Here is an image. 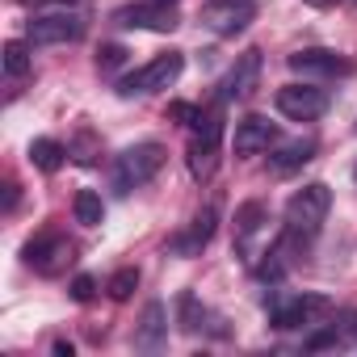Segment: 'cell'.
I'll return each mask as SVG.
<instances>
[{
	"label": "cell",
	"instance_id": "6da1fadb",
	"mask_svg": "<svg viewBox=\"0 0 357 357\" xmlns=\"http://www.w3.org/2000/svg\"><path fill=\"white\" fill-rule=\"evenodd\" d=\"M328 206H332V190L324 181H311V185L294 190L290 202H286V236L294 244H311L319 236L324 219H328Z\"/></svg>",
	"mask_w": 357,
	"mask_h": 357
},
{
	"label": "cell",
	"instance_id": "7a4b0ae2",
	"mask_svg": "<svg viewBox=\"0 0 357 357\" xmlns=\"http://www.w3.org/2000/svg\"><path fill=\"white\" fill-rule=\"evenodd\" d=\"M160 168H164V147L160 143H135L114 160V190L130 194V190L147 185Z\"/></svg>",
	"mask_w": 357,
	"mask_h": 357
},
{
	"label": "cell",
	"instance_id": "3957f363",
	"mask_svg": "<svg viewBox=\"0 0 357 357\" xmlns=\"http://www.w3.org/2000/svg\"><path fill=\"white\" fill-rule=\"evenodd\" d=\"M181 72H185V55L181 51H164L151 63H143L139 72L122 76L118 80V93L122 97H147V93H160V89L176 84V76H181Z\"/></svg>",
	"mask_w": 357,
	"mask_h": 357
},
{
	"label": "cell",
	"instance_id": "277c9868",
	"mask_svg": "<svg viewBox=\"0 0 357 357\" xmlns=\"http://www.w3.org/2000/svg\"><path fill=\"white\" fill-rule=\"evenodd\" d=\"M332 311L328 294H282L269 303V324L273 328H311Z\"/></svg>",
	"mask_w": 357,
	"mask_h": 357
},
{
	"label": "cell",
	"instance_id": "5b68a950",
	"mask_svg": "<svg viewBox=\"0 0 357 357\" xmlns=\"http://www.w3.org/2000/svg\"><path fill=\"white\" fill-rule=\"evenodd\" d=\"M72 261H76V248H72V240L59 236V231H43V236H34V240L26 244V265H30L34 273H43V278H59Z\"/></svg>",
	"mask_w": 357,
	"mask_h": 357
},
{
	"label": "cell",
	"instance_id": "8992f818",
	"mask_svg": "<svg viewBox=\"0 0 357 357\" xmlns=\"http://www.w3.org/2000/svg\"><path fill=\"white\" fill-rule=\"evenodd\" d=\"M257 22V0H206L202 5V26L219 38H236Z\"/></svg>",
	"mask_w": 357,
	"mask_h": 357
},
{
	"label": "cell",
	"instance_id": "52a82bcc",
	"mask_svg": "<svg viewBox=\"0 0 357 357\" xmlns=\"http://www.w3.org/2000/svg\"><path fill=\"white\" fill-rule=\"evenodd\" d=\"M273 101H278V114L290 122H315L328 109V93L319 84H282Z\"/></svg>",
	"mask_w": 357,
	"mask_h": 357
},
{
	"label": "cell",
	"instance_id": "ba28073f",
	"mask_svg": "<svg viewBox=\"0 0 357 357\" xmlns=\"http://www.w3.org/2000/svg\"><path fill=\"white\" fill-rule=\"evenodd\" d=\"M114 26L122 30H155V34H168L176 30V9L172 5H155V0H143V5H122L114 13Z\"/></svg>",
	"mask_w": 357,
	"mask_h": 357
},
{
	"label": "cell",
	"instance_id": "9c48e42d",
	"mask_svg": "<svg viewBox=\"0 0 357 357\" xmlns=\"http://www.w3.org/2000/svg\"><path fill=\"white\" fill-rule=\"evenodd\" d=\"M26 34L34 47H63V43H76L84 34V22L76 13H47V17H34L26 26Z\"/></svg>",
	"mask_w": 357,
	"mask_h": 357
},
{
	"label": "cell",
	"instance_id": "30bf717a",
	"mask_svg": "<svg viewBox=\"0 0 357 357\" xmlns=\"http://www.w3.org/2000/svg\"><path fill=\"white\" fill-rule=\"evenodd\" d=\"M286 63H290V72H298V76H319V80H332V76H349V72H353V63H349L344 55L324 51V47L294 51Z\"/></svg>",
	"mask_w": 357,
	"mask_h": 357
},
{
	"label": "cell",
	"instance_id": "8fae6325",
	"mask_svg": "<svg viewBox=\"0 0 357 357\" xmlns=\"http://www.w3.org/2000/svg\"><path fill=\"white\" fill-rule=\"evenodd\" d=\"M278 143V122L261 118V114H248L236 122V155H261Z\"/></svg>",
	"mask_w": 357,
	"mask_h": 357
},
{
	"label": "cell",
	"instance_id": "7c38bea8",
	"mask_svg": "<svg viewBox=\"0 0 357 357\" xmlns=\"http://www.w3.org/2000/svg\"><path fill=\"white\" fill-rule=\"evenodd\" d=\"M257 84H261V51H244V55L236 59V68L227 72L219 97H223V101H244V97L257 93Z\"/></svg>",
	"mask_w": 357,
	"mask_h": 357
},
{
	"label": "cell",
	"instance_id": "4fadbf2b",
	"mask_svg": "<svg viewBox=\"0 0 357 357\" xmlns=\"http://www.w3.org/2000/svg\"><path fill=\"white\" fill-rule=\"evenodd\" d=\"M215 227H219V206H206L181 236H172L168 248H172L176 257H202V248L215 240Z\"/></svg>",
	"mask_w": 357,
	"mask_h": 357
},
{
	"label": "cell",
	"instance_id": "5bb4252c",
	"mask_svg": "<svg viewBox=\"0 0 357 357\" xmlns=\"http://www.w3.org/2000/svg\"><path fill=\"white\" fill-rule=\"evenodd\" d=\"M164 340H168V311H164V303H147L139 332H135V344L143 353H155V349H164Z\"/></svg>",
	"mask_w": 357,
	"mask_h": 357
},
{
	"label": "cell",
	"instance_id": "9a60e30c",
	"mask_svg": "<svg viewBox=\"0 0 357 357\" xmlns=\"http://www.w3.org/2000/svg\"><path fill=\"white\" fill-rule=\"evenodd\" d=\"M261 223H265V206L261 202H244L240 211H236V252L248 261V252H252V236L261 231Z\"/></svg>",
	"mask_w": 357,
	"mask_h": 357
},
{
	"label": "cell",
	"instance_id": "2e32d148",
	"mask_svg": "<svg viewBox=\"0 0 357 357\" xmlns=\"http://www.w3.org/2000/svg\"><path fill=\"white\" fill-rule=\"evenodd\" d=\"M311 155H315V139H294V143H286L282 151H273V155H269V168H273L278 176H286V172L303 168Z\"/></svg>",
	"mask_w": 357,
	"mask_h": 357
},
{
	"label": "cell",
	"instance_id": "e0dca14e",
	"mask_svg": "<svg viewBox=\"0 0 357 357\" xmlns=\"http://www.w3.org/2000/svg\"><path fill=\"white\" fill-rule=\"evenodd\" d=\"M219 147L223 143H211V139H190V176L194 181H206V176L215 172V164H219Z\"/></svg>",
	"mask_w": 357,
	"mask_h": 357
},
{
	"label": "cell",
	"instance_id": "ac0fdd59",
	"mask_svg": "<svg viewBox=\"0 0 357 357\" xmlns=\"http://www.w3.org/2000/svg\"><path fill=\"white\" fill-rule=\"evenodd\" d=\"M63 160H68V147H63L59 139H34V143H30V164H34V168L59 172Z\"/></svg>",
	"mask_w": 357,
	"mask_h": 357
},
{
	"label": "cell",
	"instance_id": "d6986e66",
	"mask_svg": "<svg viewBox=\"0 0 357 357\" xmlns=\"http://www.w3.org/2000/svg\"><path fill=\"white\" fill-rule=\"evenodd\" d=\"M72 215H76V223H84V227H101V219H105L101 194H97V190H80L76 202H72Z\"/></svg>",
	"mask_w": 357,
	"mask_h": 357
},
{
	"label": "cell",
	"instance_id": "ffe728a7",
	"mask_svg": "<svg viewBox=\"0 0 357 357\" xmlns=\"http://www.w3.org/2000/svg\"><path fill=\"white\" fill-rule=\"evenodd\" d=\"M30 72V51L26 43H5V76L9 80H22Z\"/></svg>",
	"mask_w": 357,
	"mask_h": 357
},
{
	"label": "cell",
	"instance_id": "44dd1931",
	"mask_svg": "<svg viewBox=\"0 0 357 357\" xmlns=\"http://www.w3.org/2000/svg\"><path fill=\"white\" fill-rule=\"evenodd\" d=\"M135 286H139V269H118V273L105 282V290H109L114 303H126V298L135 294Z\"/></svg>",
	"mask_w": 357,
	"mask_h": 357
},
{
	"label": "cell",
	"instance_id": "7402d4cb",
	"mask_svg": "<svg viewBox=\"0 0 357 357\" xmlns=\"http://www.w3.org/2000/svg\"><path fill=\"white\" fill-rule=\"evenodd\" d=\"M126 63V47H118V43H105L101 51H97V68L101 72H118Z\"/></svg>",
	"mask_w": 357,
	"mask_h": 357
},
{
	"label": "cell",
	"instance_id": "603a6c76",
	"mask_svg": "<svg viewBox=\"0 0 357 357\" xmlns=\"http://www.w3.org/2000/svg\"><path fill=\"white\" fill-rule=\"evenodd\" d=\"M168 114H172L176 122H185V126H194V122L202 118V109H198V105H190V101H172V105H168Z\"/></svg>",
	"mask_w": 357,
	"mask_h": 357
},
{
	"label": "cell",
	"instance_id": "cb8c5ba5",
	"mask_svg": "<svg viewBox=\"0 0 357 357\" xmlns=\"http://www.w3.org/2000/svg\"><path fill=\"white\" fill-rule=\"evenodd\" d=\"M93 294H97V282H93L89 273H80V278L72 282V298H76V303H89Z\"/></svg>",
	"mask_w": 357,
	"mask_h": 357
},
{
	"label": "cell",
	"instance_id": "d4e9b609",
	"mask_svg": "<svg viewBox=\"0 0 357 357\" xmlns=\"http://www.w3.org/2000/svg\"><path fill=\"white\" fill-rule=\"evenodd\" d=\"M328 344H340V328H328V332H319V336L307 340V349H328Z\"/></svg>",
	"mask_w": 357,
	"mask_h": 357
},
{
	"label": "cell",
	"instance_id": "484cf974",
	"mask_svg": "<svg viewBox=\"0 0 357 357\" xmlns=\"http://www.w3.org/2000/svg\"><path fill=\"white\" fill-rule=\"evenodd\" d=\"M303 5H311V9H332V5H340V0H303Z\"/></svg>",
	"mask_w": 357,
	"mask_h": 357
},
{
	"label": "cell",
	"instance_id": "4316f807",
	"mask_svg": "<svg viewBox=\"0 0 357 357\" xmlns=\"http://www.w3.org/2000/svg\"><path fill=\"white\" fill-rule=\"evenodd\" d=\"M17 5H26V9H34V5H47V0H17Z\"/></svg>",
	"mask_w": 357,
	"mask_h": 357
},
{
	"label": "cell",
	"instance_id": "83f0119b",
	"mask_svg": "<svg viewBox=\"0 0 357 357\" xmlns=\"http://www.w3.org/2000/svg\"><path fill=\"white\" fill-rule=\"evenodd\" d=\"M155 5H176V0H155Z\"/></svg>",
	"mask_w": 357,
	"mask_h": 357
},
{
	"label": "cell",
	"instance_id": "f1b7e54d",
	"mask_svg": "<svg viewBox=\"0 0 357 357\" xmlns=\"http://www.w3.org/2000/svg\"><path fill=\"white\" fill-rule=\"evenodd\" d=\"M353 181H357V168H353Z\"/></svg>",
	"mask_w": 357,
	"mask_h": 357
},
{
	"label": "cell",
	"instance_id": "f546056e",
	"mask_svg": "<svg viewBox=\"0 0 357 357\" xmlns=\"http://www.w3.org/2000/svg\"><path fill=\"white\" fill-rule=\"evenodd\" d=\"M63 5H72V0H63Z\"/></svg>",
	"mask_w": 357,
	"mask_h": 357
}]
</instances>
